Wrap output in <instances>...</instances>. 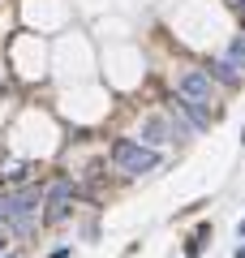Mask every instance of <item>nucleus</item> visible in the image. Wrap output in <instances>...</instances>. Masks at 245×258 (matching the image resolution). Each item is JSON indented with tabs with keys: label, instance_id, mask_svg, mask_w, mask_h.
I'll list each match as a JSON object with an SVG mask.
<instances>
[{
	"label": "nucleus",
	"instance_id": "1",
	"mask_svg": "<svg viewBox=\"0 0 245 258\" xmlns=\"http://www.w3.org/2000/svg\"><path fill=\"white\" fill-rule=\"evenodd\" d=\"M47 198L35 189V185H22V189L0 194V228H13V232H30L43 215Z\"/></svg>",
	"mask_w": 245,
	"mask_h": 258
},
{
	"label": "nucleus",
	"instance_id": "2",
	"mask_svg": "<svg viewBox=\"0 0 245 258\" xmlns=\"http://www.w3.org/2000/svg\"><path fill=\"white\" fill-rule=\"evenodd\" d=\"M112 164H116L120 172H129V176H142V172H151V168L159 164V151L142 147V142H134V138H116L112 142Z\"/></svg>",
	"mask_w": 245,
	"mask_h": 258
},
{
	"label": "nucleus",
	"instance_id": "3",
	"mask_svg": "<svg viewBox=\"0 0 245 258\" xmlns=\"http://www.w3.org/2000/svg\"><path fill=\"white\" fill-rule=\"evenodd\" d=\"M176 95L211 112V103H215V78H211L207 69H185L181 82H176Z\"/></svg>",
	"mask_w": 245,
	"mask_h": 258
},
{
	"label": "nucleus",
	"instance_id": "4",
	"mask_svg": "<svg viewBox=\"0 0 245 258\" xmlns=\"http://www.w3.org/2000/svg\"><path fill=\"white\" fill-rule=\"evenodd\" d=\"M78 194V185L69 181V176H60V181L47 189V220H65L69 215V198Z\"/></svg>",
	"mask_w": 245,
	"mask_h": 258
},
{
	"label": "nucleus",
	"instance_id": "5",
	"mask_svg": "<svg viewBox=\"0 0 245 258\" xmlns=\"http://www.w3.org/2000/svg\"><path fill=\"white\" fill-rule=\"evenodd\" d=\"M211 78H215V82H224V86H241V78H245V74L224 56V60H211Z\"/></svg>",
	"mask_w": 245,
	"mask_h": 258
},
{
	"label": "nucleus",
	"instance_id": "6",
	"mask_svg": "<svg viewBox=\"0 0 245 258\" xmlns=\"http://www.w3.org/2000/svg\"><path fill=\"white\" fill-rule=\"evenodd\" d=\"M168 138H172V129L163 125L159 116H151V120H146V142H168Z\"/></svg>",
	"mask_w": 245,
	"mask_h": 258
},
{
	"label": "nucleus",
	"instance_id": "7",
	"mask_svg": "<svg viewBox=\"0 0 245 258\" xmlns=\"http://www.w3.org/2000/svg\"><path fill=\"white\" fill-rule=\"evenodd\" d=\"M228 60H232L236 69H245V35H236L232 43H228Z\"/></svg>",
	"mask_w": 245,
	"mask_h": 258
},
{
	"label": "nucleus",
	"instance_id": "8",
	"mask_svg": "<svg viewBox=\"0 0 245 258\" xmlns=\"http://www.w3.org/2000/svg\"><path fill=\"white\" fill-rule=\"evenodd\" d=\"M207 237H211V228H207V224H202V228L194 232L190 241H185V254H202V245H207Z\"/></svg>",
	"mask_w": 245,
	"mask_h": 258
},
{
	"label": "nucleus",
	"instance_id": "9",
	"mask_svg": "<svg viewBox=\"0 0 245 258\" xmlns=\"http://www.w3.org/2000/svg\"><path fill=\"white\" fill-rule=\"evenodd\" d=\"M47 258H69V245H60V249H52Z\"/></svg>",
	"mask_w": 245,
	"mask_h": 258
},
{
	"label": "nucleus",
	"instance_id": "10",
	"mask_svg": "<svg viewBox=\"0 0 245 258\" xmlns=\"http://www.w3.org/2000/svg\"><path fill=\"white\" fill-rule=\"evenodd\" d=\"M232 9H241V13H245V0H232Z\"/></svg>",
	"mask_w": 245,
	"mask_h": 258
},
{
	"label": "nucleus",
	"instance_id": "11",
	"mask_svg": "<svg viewBox=\"0 0 245 258\" xmlns=\"http://www.w3.org/2000/svg\"><path fill=\"white\" fill-rule=\"evenodd\" d=\"M232 258H245V245H241V249H236V254H232Z\"/></svg>",
	"mask_w": 245,
	"mask_h": 258
},
{
	"label": "nucleus",
	"instance_id": "12",
	"mask_svg": "<svg viewBox=\"0 0 245 258\" xmlns=\"http://www.w3.org/2000/svg\"><path fill=\"white\" fill-rule=\"evenodd\" d=\"M236 232H241V241H245V220H241V228H236Z\"/></svg>",
	"mask_w": 245,
	"mask_h": 258
}]
</instances>
